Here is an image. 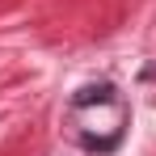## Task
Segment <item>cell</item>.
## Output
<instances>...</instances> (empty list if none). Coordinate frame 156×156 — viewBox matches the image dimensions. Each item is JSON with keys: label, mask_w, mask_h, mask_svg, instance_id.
I'll list each match as a JSON object with an SVG mask.
<instances>
[{"label": "cell", "mask_w": 156, "mask_h": 156, "mask_svg": "<svg viewBox=\"0 0 156 156\" xmlns=\"http://www.w3.org/2000/svg\"><path fill=\"white\" fill-rule=\"evenodd\" d=\"M89 101H110V84H97V89H80V93H76V105H89Z\"/></svg>", "instance_id": "obj_1"}]
</instances>
